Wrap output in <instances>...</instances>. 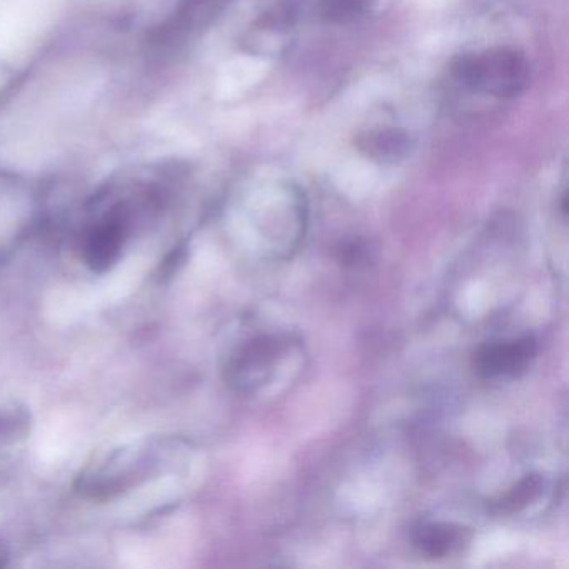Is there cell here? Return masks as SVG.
Here are the masks:
<instances>
[{"label":"cell","instance_id":"1","mask_svg":"<svg viewBox=\"0 0 569 569\" xmlns=\"http://www.w3.org/2000/svg\"><path fill=\"white\" fill-rule=\"evenodd\" d=\"M168 439H141L111 449L88 466L76 482L84 498L109 501L156 478L171 456Z\"/></svg>","mask_w":569,"mask_h":569},{"label":"cell","instance_id":"2","mask_svg":"<svg viewBox=\"0 0 569 569\" xmlns=\"http://www.w3.org/2000/svg\"><path fill=\"white\" fill-rule=\"evenodd\" d=\"M451 74L465 88L495 98H515L528 89L531 68L518 49L495 48L451 62Z\"/></svg>","mask_w":569,"mask_h":569},{"label":"cell","instance_id":"3","mask_svg":"<svg viewBox=\"0 0 569 569\" xmlns=\"http://www.w3.org/2000/svg\"><path fill=\"white\" fill-rule=\"evenodd\" d=\"M288 342L276 336H261L252 339L244 348L232 356L226 379L239 391H252L262 382L268 381L274 371V366L288 349Z\"/></svg>","mask_w":569,"mask_h":569},{"label":"cell","instance_id":"4","mask_svg":"<svg viewBox=\"0 0 569 569\" xmlns=\"http://www.w3.org/2000/svg\"><path fill=\"white\" fill-rule=\"evenodd\" d=\"M128 232V212L119 208L109 212L82 239V261L98 274L108 272L121 261Z\"/></svg>","mask_w":569,"mask_h":569},{"label":"cell","instance_id":"5","mask_svg":"<svg viewBox=\"0 0 569 569\" xmlns=\"http://www.w3.org/2000/svg\"><path fill=\"white\" fill-rule=\"evenodd\" d=\"M536 355L538 341L532 336L489 342L476 352V371L486 379L519 378L528 371Z\"/></svg>","mask_w":569,"mask_h":569},{"label":"cell","instance_id":"6","mask_svg":"<svg viewBox=\"0 0 569 569\" xmlns=\"http://www.w3.org/2000/svg\"><path fill=\"white\" fill-rule=\"evenodd\" d=\"M412 541L428 558H448L465 551L471 541V531L455 522H422L412 532Z\"/></svg>","mask_w":569,"mask_h":569},{"label":"cell","instance_id":"7","mask_svg":"<svg viewBox=\"0 0 569 569\" xmlns=\"http://www.w3.org/2000/svg\"><path fill=\"white\" fill-rule=\"evenodd\" d=\"M359 151L368 158L385 164H395L411 154L415 142L411 136L402 129L385 128L365 132L359 136Z\"/></svg>","mask_w":569,"mask_h":569},{"label":"cell","instance_id":"8","mask_svg":"<svg viewBox=\"0 0 569 569\" xmlns=\"http://www.w3.org/2000/svg\"><path fill=\"white\" fill-rule=\"evenodd\" d=\"M545 489V479L539 475H528L512 486L499 501L495 502V511L498 515H515L525 509L529 502L541 496Z\"/></svg>","mask_w":569,"mask_h":569},{"label":"cell","instance_id":"9","mask_svg":"<svg viewBox=\"0 0 569 569\" xmlns=\"http://www.w3.org/2000/svg\"><path fill=\"white\" fill-rule=\"evenodd\" d=\"M376 0H321L322 18L335 24H349L365 18Z\"/></svg>","mask_w":569,"mask_h":569},{"label":"cell","instance_id":"10","mask_svg":"<svg viewBox=\"0 0 569 569\" xmlns=\"http://www.w3.org/2000/svg\"><path fill=\"white\" fill-rule=\"evenodd\" d=\"M29 428V415L24 409L0 408V442H9L24 436Z\"/></svg>","mask_w":569,"mask_h":569},{"label":"cell","instance_id":"11","mask_svg":"<svg viewBox=\"0 0 569 569\" xmlns=\"http://www.w3.org/2000/svg\"><path fill=\"white\" fill-rule=\"evenodd\" d=\"M2 558H4V552H2V549H0V566H2Z\"/></svg>","mask_w":569,"mask_h":569}]
</instances>
